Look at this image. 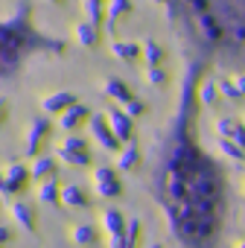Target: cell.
I'll return each instance as SVG.
<instances>
[{
  "label": "cell",
  "instance_id": "6da1fadb",
  "mask_svg": "<svg viewBox=\"0 0 245 248\" xmlns=\"http://www.w3.org/2000/svg\"><path fill=\"white\" fill-rule=\"evenodd\" d=\"M164 3L201 59L245 70V0H164Z\"/></svg>",
  "mask_w": 245,
  "mask_h": 248
}]
</instances>
